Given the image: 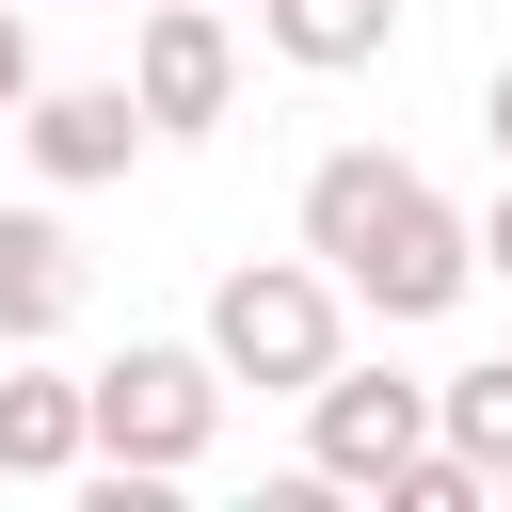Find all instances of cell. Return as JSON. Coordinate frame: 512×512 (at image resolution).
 Instances as JSON below:
<instances>
[{
  "label": "cell",
  "instance_id": "7",
  "mask_svg": "<svg viewBox=\"0 0 512 512\" xmlns=\"http://www.w3.org/2000/svg\"><path fill=\"white\" fill-rule=\"evenodd\" d=\"M80 320V240L48 208H0V352H48Z\"/></svg>",
  "mask_w": 512,
  "mask_h": 512
},
{
  "label": "cell",
  "instance_id": "4",
  "mask_svg": "<svg viewBox=\"0 0 512 512\" xmlns=\"http://www.w3.org/2000/svg\"><path fill=\"white\" fill-rule=\"evenodd\" d=\"M416 448H432V384H400V368H352V352L304 384V480H320V496H384Z\"/></svg>",
  "mask_w": 512,
  "mask_h": 512
},
{
  "label": "cell",
  "instance_id": "9",
  "mask_svg": "<svg viewBox=\"0 0 512 512\" xmlns=\"http://www.w3.org/2000/svg\"><path fill=\"white\" fill-rule=\"evenodd\" d=\"M256 32H272L304 80H352V64L400 48V0H256Z\"/></svg>",
  "mask_w": 512,
  "mask_h": 512
},
{
  "label": "cell",
  "instance_id": "14",
  "mask_svg": "<svg viewBox=\"0 0 512 512\" xmlns=\"http://www.w3.org/2000/svg\"><path fill=\"white\" fill-rule=\"evenodd\" d=\"M480 128H496V160H512V64H496V96H480Z\"/></svg>",
  "mask_w": 512,
  "mask_h": 512
},
{
  "label": "cell",
  "instance_id": "8",
  "mask_svg": "<svg viewBox=\"0 0 512 512\" xmlns=\"http://www.w3.org/2000/svg\"><path fill=\"white\" fill-rule=\"evenodd\" d=\"M96 448H80V368H0V480H80Z\"/></svg>",
  "mask_w": 512,
  "mask_h": 512
},
{
  "label": "cell",
  "instance_id": "11",
  "mask_svg": "<svg viewBox=\"0 0 512 512\" xmlns=\"http://www.w3.org/2000/svg\"><path fill=\"white\" fill-rule=\"evenodd\" d=\"M480 496H496V480H480L464 448H416V464L384 480V512H480Z\"/></svg>",
  "mask_w": 512,
  "mask_h": 512
},
{
  "label": "cell",
  "instance_id": "12",
  "mask_svg": "<svg viewBox=\"0 0 512 512\" xmlns=\"http://www.w3.org/2000/svg\"><path fill=\"white\" fill-rule=\"evenodd\" d=\"M16 96H32V16L0 0V128H16Z\"/></svg>",
  "mask_w": 512,
  "mask_h": 512
},
{
  "label": "cell",
  "instance_id": "10",
  "mask_svg": "<svg viewBox=\"0 0 512 512\" xmlns=\"http://www.w3.org/2000/svg\"><path fill=\"white\" fill-rule=\"evenodd\" d=\"M432 448H464V464L512 496V352H480V368H448V384H432Z\"/></svg>",
  "mask_w": 512,
  "mask_h": 512
},
{
  "label": "cell",
  "instance_id": "2",
  "mask_svg": "<svg viewBox=\"0 0 512 512\" xmlns=\"http://www.w3.org/2000/svg\"><path fill=\"white\" fill-rule=\"evenodd\" d=\"M208 432H224V368H208V336H192V352H176V336H128L112 368H80V448H96V464H128V480H192Z\"/></svg>",
  "mask_w": 512,
  "mask_h": 512
},
{
  "label": "cell",
  "instance_id": "13",
  "mask_svg": "<svg viewBox=\"0 0 512 512\" xmlns=\"http://www.w3.org/2000/svg\"><path fill=\"white\" fill-rule=\"evenodd\" d=\"M464 240H480V272H496V288H512V192H496V208H480V224H464Z\"/></svg>",
  "mask_w": 512,
  "mask_h": 512
},
{
  "label": "cell",
  "instance_id": "6",
  "mask_svg": "<svg viewBox=\"0 0 512 512\" xmlns=\"http://www.w3.org/2000/svg\"><path fill=\"white\" fill-rule=\"evenodd\" d=\"M128 96H144V128H224V96H240V32H224V0H144Z\"/></svg>",
  "mask_w": 512,
  "mask_h": 512
},
{
  "label": "cell",
  "instance_id": "15",
  "mask_svg": "<svg viewBox=\"0 0 512 512\" xmlns=\"http://www.w3.org/2000/svg\"><path fill=\"white\" fill-rule=\"evenodd\" d=\"M16 16H32V0H16Z\"/></svg>",
  "mask_w": 512,
  "mask_h": 512
},
{
  "label": "cell",
  "instance_id": "1",
  "mask_svg": "<svg viewBox=\"0 0 512 512\" xmlns=\"http://www.w3.org/2000/svg\"><path fill=\"white\" fill-rule=\"evenodd\" d=\"M304 256H320L336 304H368V320H448V304L480 288L464 208H448L416 160H384V144H336V160L304 176Z\"/></svg>",
  "mask_w": 512,
  "mask_h": 512
},
{
  "label": "cell",
  "instance_id": "5",
  "mask_svg": "<svg viewBox=\"0 0 512 512\" xmlns=\"http://www.w3.org/2000/svg\"><path fill=\"white\" fill-rule=\"evenodd\" d=\"M16 144H32V176H48V192H112L160 128H144V96H128V80H32V96H16Z\"/></svg>",
  "mask_w": 512,
  "mask_h": 512
},
{
  "label": "cell",
  "instance_id": "3",
  "mask_svg": "<svg viewBox=\"0 0 512 512\" xmlns=\"http://www.w3.org/2000/svg\"><path fill=\"white\" fill-rule=\"evenodd\" d=\"M208 368L256 384V400H304V384L336 368V272H320V256H240V272L208 288Z\"/></svg>",
  "mask_w": 512,
  "mask_h": 512
}]
</instances>
